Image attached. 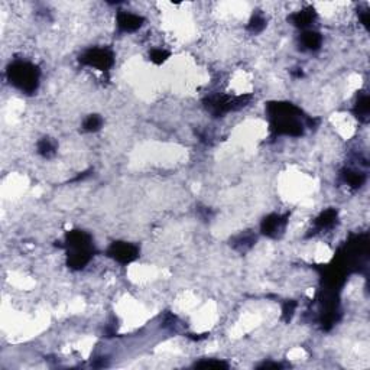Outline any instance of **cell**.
Listing matches in <instances>:
<instances>
[{
  "mask_svg": "<svg viewBox=\"0 0 370 370\" xmlns=\"http://www.w3.org/2000/svg\"><path fill=\"white\" fill-rule=\"evenodd\" d=\"M195 368H201V369H227V365L221 360H204L195 365Z\"/></svg>",
  "mask_w": 370,
  "mask_h": 370,
  "instance_id": "7c38bea8",
  "label": "cell"
},
{
  "mask_svg": "<svg viewBox=\"0 0 370 370\" xmlns=\"http://www.w3.org/2000/svg\"><path fill=\"white\" fill-rule=\"evenodd\" d=\"M344 180L346 183L352 186H360L365 183V175L362 172H353V171H347L344 174Z\"/></svg>",
  "mask_w": 370,
  "mask_h": 370,
  "instance_id": "30bf717a",
  "label": "cell"
},
{
  "mask_svg": "<svg viewBox=\"0 0 370 370\" xmlns=\"http://www.w3.org/2000/svg\"><path fill=\"white\" fill-rule=\"evenodd\" d=\"M283 226H285L283 217L278 216V214H271L263 220L261 227H262L263 234L275 237V236H278V233L283 229Z\"/></svg>",
  "mask_w": 370,
  "mask_h": 370,
  "instance_id": "5b68a950",
  "label": "cell"
},
{
  "mask_svg": "<svg viewBox=\"0 0 370 370\" xmlns=\"http://www.w3.org/2000/svg\"><path fill=\"white\" fill-rule=\"evenodd\" d=\"M108 255L120 263H130L138 258V249L133 245L124 243V242H119V243H113L110 249H108Z\"/></svg>",
  "mask_w": 370,
  "mask_h": 370,
  "instance_id": "3957f363",
  "label": "cell"
},
{
  "mask_svg": "<svg viewBox=\"0 0 370 370\" xmlns=\"http://www.w3.org/2000/svg\"><path fill=\"white\" fill-rule=\"evenodd\" d=\"M168 57H170V54L164 49H154L151 54V60L156 64H162Z\"/></svg>",
  "mask_w": 370,
  "mask_h": 370,
  "instance_id": "9a60e30c",
  "label": "cell"
},
{
  "mask_svg": "<svg viewBox=\"0 0 370 370\" xmlns=\"http://www.w3.org/2000/svg\"><path fill=\"white\" fill-rule=\"evenodd\" d=\"M67 242L68 246L73 250H78V249H90L92 246V239L87 233L81 230H74L68 233L67 236Z\"/></svg>",
  "mask_w": 370,
  "mask_h": 370,
  "instance_id": "8992f818",
  "label": "cell"
},
{
  "mask_svg": "<svg viewBox=\"0 0 370 370\" xmlns=\"http://www.w3.org/2000/svg\"><path fill=\"white\" fill-rule=\"evenodd\" d=\"M39 154L44 155V156H49L51 154H54V151H55V146H54V143L49 140V139H44V140H41L39 142Z\"/></svg>",
  "mask_w": 370,
  "mask_h": 370,
  "instance_id": "5bb4252c",
  "label": "cell"
},
{
  "mask_svg": "<svg viewBox=\"0 0 370 370\" xmlns=\"http://www.w3.org/2000/svg\"><path fill=\"white\" fill-rule=\"evenodd\" d=\"M369 97L368 95H363L362 98H359L357 101V106H356V113L360 116V117H366L369 114Z\"/></svg>",
  "mask_w": 370,
  "mask_h": 370,
  "instance_id": "4fadbf2b",
  "label": "cell"
},
{
  "mask_svg": "<svg viewBox=\"0 0 370 370\" xmlns=\"http://www.w3.org/2000/svg\"><path fill=\"white\" fill-rule=\"evenodd\" d=\"M81 61L100 71H106L113 65V54L104 48H92L83 55Z\"/></svg>",
  "mask_w": 370,
  "mask_h": 370,
  "instance_id": "7a4b0ae2",
  "label": "cell"
},
{
  "mask_svg": "<svg viewBox=\"0 0 370 370\" xmlns=\"http://www.w3.org/2000/svg\"><path fill=\"white\" fill-rule=\"evenodd\" d=\"M249 28H250V31L261 32L263 28H265V19L261 17V16H255V17L252 19V22H250Z\"/></svg>",
  "mask_w": 370,
  "mask_h": 370,
  "instance_id": "2e32d148",
  "label": "cell"
},
{
  "mask_svg": "<svg viewBox=\"0 0 370 370\" xmlns=\"http://www.w3.org/2000/svg\"><path fill=\"white\" fill-rule=\"evenodd\" d=\"M314 17H315L314 10L305 9V10H299V12L293 13V15L291 16V20H292L293 25H296V26H299V28H307V26H309V25L312 23Z\"/></svg>",
  "mask_w": 370,
  "mask_h": 370,
  "instance_id": "ba28073f",
  "label": "cell"
},
{
  "mask_svg": "<svg viewBox=\"0 0 370 370\" xmlns=\"http://www.w3.org/2000/svg\"><path fill=\"white\" fill-rule=\"evenodd\" d=\"M321 42H323V38L318 32L305 31L301 35V44L304 45V48L311 49V51L318 49L321 46Z\"/></svg>",
  "mask_w": 370,
  "mask_h": 370,
  "instance_id": "52a82bcc",
  "label": "cell"
},
{
  "mask_svg": "<svg viewBox=\"0 0 370 370\" xmlns=\"http://www.w3.org/2000/svg\"><path fill=\"white\" fill-rule=\"evenodd\" d=\"M336 218H337V213L334 210H327V211H324L323 214L317 218L315 224L320 229H328V227H331L336 223Z\"/></svg>",
  "mask_w": 370,
  "mask_h": 370,
  "instance_id": "9c48e42d",
  "label": "cell"
},
{
  "mask_svg": "<svg viewBox=\"0 0 370 370\" xmlns=\"http://www.w3.org/2000/svg\"><path fill=\"white\" fill-rule=\"evenodd\" d=\"M9 78L19 90L32 92L38 87L39 70L29 62H15L13 65H10Z\"/></svg>",
  "mask_w": 370,
  "mask_h": 370,
  "instance_id": "6da1fadb",
  "label": "cell"
},
{
  "mask_svg": "<svg viewBox=\"0 0 370 370\" xmlns=\"http://www.w3.org/2000/svg\"><path fill=\"white\" fill-rule=\"evenodd\" d=\"M143 23V17L130 12H120L117 15V26L123 32H133L139 29Z\"/></svg>",
  "mask_w": 370,
  "mask_h": 370,
  "instance_id": "277c9868",
  "label": "cell"
},
{
  "mask_svg": "<svg viewBox=\"0 0 370 370\" xmlns=\"http://www.w3.org/2000/svg\"><path fill=\"white\" fill-rule=\"evenodd\" d=\"M101 124H103L101 117L97 116V114H92V116H89V117L84 120V129H86L87 132H97V130L101 127Z\"/></svg>",
  "mask_w": 370,
  "mask_h": 370,
  "instance_id": "8fae6325",
  "label": "cell"
}]
</instances>
